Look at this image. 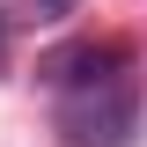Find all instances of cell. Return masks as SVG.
<instances>
[{"label": "cell", "mask_w": 147, "mask_h": 147, "mask_svg": "<svg viewBox=\"0 0 147 147\" xmlns=\"http://www.w3.org/2000/svg\"><path fill=\"white\" fill-rule=\"evenodd\" d=\"M132 118H140V88H132V74L66 96V132H74L81 147H125V140H132Z\"/></svg>", "instance_id": "1"}, {"label": "cell", "mask_w": 147, "mask_h": 147, "mask_svg": "<svg viewBox=\"0 0 147 147\" xmlns=\"http://www.w3.org/2000/svg\"><path fill=\"white\" fill-rule=\"evenodd\" d=\"M118 74H132L125 44H66V52L44 59V81H52L59 96H81V88H96V81H118Z\"/></svg>", "instance_id": "2"}, {"label": "cell", "mask_w": 147, "mask_h": 147, "mask_svg": "<svg viewBox=\"0 0 147 147\" xmlns=\"http://www.w3.org/2000/svg\"><path fill=\"white\" fill-rule=\"evenodd\" d=\"M22 7H30V15H37V22H66V15H74V7H81V0H22Z\"/></svg>", "instance_id": "3"}, {"label": "cell", "mask_w": 147, "mask_h": 147, "mask_svg": "<svg viewBox=\"0 0 147 147\" xmlns=\"http://www.w3.org/2000/svg\"><path fill=\"white\" fill-rule=\"evenodd\" d=\"M0 52H7V15H0Z\"/></svg>", "instance_id": "4"}]
</instances>
